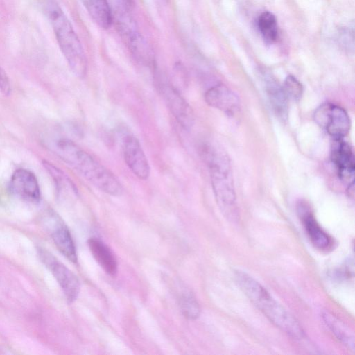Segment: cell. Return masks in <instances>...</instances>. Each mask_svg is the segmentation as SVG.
<instances>
[{
	"instance_id": "5",
	"label": "cell",
	"mask_w": 355,
	"mask_h": 355,
	"mask_svg": "<svg viewBox=\"0 0 355 355\" xmlns=\"http://www.w3.org/2000/svg\"><path fill=\"white\" fill-rule=\"evenodd\" d=\"M156 85L177 122L184 130H190L194 123L193 111L180 92L162 76H157Z\"/></svg>"
},
{
	"instance_id": "10",
	"label": "cell",
	"mask_w": 355,
	"mask_h": 355,
	"mask_svg": "<svg viewBox=\"0 0 355 355\" xmlns=\"http://www.w3.org/2000/svg\"><path fill=\"white\" fill-rule=\"evenodd\" d=\"M331 159L340 180L347 186L354 183V157L349 144L343 139H334Z\"/></svg>"
},
{
	"instance_id": "4",
	"label": "cell",
	"mask_w": 355,
	"mask_h": 355,
	"mask_svg": "<svg viewBox=\"0 0 355 355\" xmlns=\"http://www.w3.org/2000/svg\"><path fill=\"white\" fill-rule=\"evenodd\" d=\"M205 155L216 201L228 220H237L239 210L230 158L225 152L212 147L207 148Z\"/></svg>"
},
{
	"instance_id": "17",
	"label": "cell",
	"mask_w": 355,
	"mask_h": 355,
	"mask_svg": "<svg viewBox=\"0 0 355 355\" xmlns=\"http://www.w3.org/2000/svg\"><path fill=\"white\" fill-rule=\"evenodd\" d=\"M322 318L335 337L347 349L354 352V336L349 327L329 311H323Z\"/></svg>"
},
{
	"instance_id": "9",
	"label": "cell",
	"mask_w": 355,
	"mask_h": 355,
	"mask_svg": "<svg viewBox=\"0 0 355 355\" xmlns=\"http://www.w3.org/2000/svg\"><path fill=\"white\" fill-rule=\"evenodd\" d=\"M297 212L311 243L320 250L330 249L331 237L318 223L309 205L304 201H300L297 205Z\"/></svg>"
},
{
	"instance_id": "11",
	"label": "cell",
	"mask_w": 355,
	"mask_h": 355,
	"mask_svg": "<svg viewBox=\"0 0 355 355\" xmlns=\"http://www.w3.org/2000/svg\"><path fill=\"white\" fill-rule=\"evenodd\" d=\"M205 100L209 106L229 116L234 117L241 111L238 96L223 84L216 85L208 89L205 94Z\"/></svg>"
},
{
	"instance_id": "3",
	"label": "cell",
	"mask_w": 355,
	"mask_h": 355,
	"mask_svg": "<svg viewBox=\"0 0 355 355\" xmlns=\"http://www.w3.org/2000/svg\"><path fill=\"white\" fill-rule=\"evenodd\" d=\"M58 46L73 73L83 78L87 71V60L80 39L70 20L55 0H42Z\"/></svg>"
},
{
	"instance_id": "21",
	"label": "cell",
	"mask_w": 355,
	"mask_h": 355,
	"mask_svg": "<svg viewBox=\"0 0 355 355\" xmlns=\"http://www.w3.org/2000/svg\"><path fill=\"white\" fill-rule=\"evenodd\" d=\"M0 90L5 95H9L11 85L6 71L0 66Z\"/></svg>"
},
{
	"instance_id": "20",
	"label": "cell",
	"mask_w": 355,
	"mask_h": 355,
	"mask_svg": "<svg viewBox=\"0 0 355 355\" xmlns=\"http://www.w3.org/2000/svg\"><path fill=\"white\" fill-rule=\"evenodd\" d=\"M282 88L288 99L298 101L303 94V87L301 83L293 76H288L284 83Z\"/></svg>"
},
{
	"instance_id": "12",
	"label": "cell",
	"mask_w": 355,
	"mask_h": 355,
	"mask_svg": "<svg viewBox=\"0 0 355 355\" xmlns=\"http://www.w3.org/2000/svg\"><path fill=\"white\" fill-rule=\"evenodd\" d=\"M10 189L17 197L33 203L40 202L41 194L37 179L31 171L18 168L12 175Z\"/></svg>"
},
{
	"instance_id": "14",
	"label": "cell",
	"mask_w": 355,
	"mask_h": 355,
	"mask_svg": "<svg viewBox=\"0 0 355 355\" xmlns=\"http://www.w3.org/2000/svg\"><path fill=\"white\" fill-rule=\"evenodd\" d=\"M88 245L94 258L105 272L110 275H115L118 264L114 253L109 247L94 237L88 240Z\"/></svg>"
},
{
	"instance_id": "8",
	"label": "cell",
	"mask_w": 355,
	"mask_h": 355,
	"mask_svg": "<svg viewBox=\"0 0 355 355\" xmlns=\"http://www.w3.org/2000/svg\"><path fill=\"white\" fill-rule=\"evenodd\" d=\"M124 161L131 172L139 179L147 180L150 167L139 139L132 134L125 135L122 141Z\"/></svg>"
},
{
	"instance_id": "1",
	"label": "cell",
	"mask_w": 355,
	"mask_h": 355,
	"mask_svg": "<svg viewBox=\"0 0 355 355\" xmlns=\"http://www.w3.org/2000/svg\"><path fill=\"white\" fill-rule=\"evenodd\" d=\"M54 152L91 184L107 194L119 196L123 188L117 178L98 159L67 138H60Z\"/></svg>"
},
{
	"instance_id": "19",
	"label": "cell",
	"mask_w": 355,
	"mask_h": 355,
	"mask_svg": "<svg viewBox=\"0 0 355 355\" xmlns=\"http://www.w3.org/2000/svg\"><path fill=\"white\" fill-rule=\"evenodd\" d=\"M258 28L266 44L274 43L278 37V26L275 16L269 11L262 12L257 21Z\"/></svg>"
},
{
	"instance_id": "18",
	"label": "cell",
	"mask_w": 355,
	"mask_h": 355,
	"mask_svg": "<svg viewBox=\"0 0 355 355\" xmlns=\"http://www.w3.org/2000/svg\"><path fill=\"white\" fill-rule=\"evenodd\" d=\"M178 301L180 311L188 320H196L200 314L199 303L192 291L183 286L178 294Z\"/></svg>"
},
{
	"instance_id": "7",
	"label": "cell",
	"mask_w": 355,
	"mask_h": 355,
	"mask_svg": "<svg viewBox=\"0 0 355 355\" xmlns=\"http://www.w3.org/2000/svg\"><path fill=\"white\" fill-rule=\"evenodd\" d=\"M37 252L41 261L55 277L67 300L69 302L76 300L80 291V282L78 277L46 250L39 248Z\"/></svg>"
},
{
	"instance_id": "6",
	"label": "cell",
	"mask_w": 355,
	"mask_h": 355,
	"mask_svg": "<svg viewBox=\"0 0 355 355\" xmlns=\"http://www.w3.org/2000/svg\"><path fill=\"white\" fill-rule=\"evenodd\" d=\"M314 120L334 139H343L350 129L349 116L345 110L338 105L325 103L314 112Z\"/></svg>"
},
{
	"instance_id": "15",
	"label": "cell",
	"mask_w": 355,
	"mask_h": 355,
	"mask_svg": "<svg viewBox=\"0 0 355 355\" xmlns=\"http://www.w3.org/2000/svg\"><path fill=\"white\" fill-rule=\"evenodd\" d=\"M51 236L58 250L70 261L76 263V246L68 227L58 217Z\"/></svg>"
},
{
	"instance_id": "2",
	"label": "cell",
	"mask_w": 355,
	"mask_h": 355,
	"mask_svg": "<svg viewBox=\"0 0 355 355\" xmlns=\"http://www.w3.org/2000/svg\"><path fill=\"white\" fill-rule=\"evenodd\" d=\"M234 277L245 295L276 327L295 340L306 337L298 320L259 282L239 270L234 272Z\"/></svg>"
},
{
	"instance_id": "16",
	"label": "cell",
	"mask_w": 355,
	"mask_h": 355,
	"mask_svg": "<svg viewBox=\"0 0 355 355\" xmlns=\"http://www.w3.org/2000/svg\"><path fill=\"white\" fill-rule=\"evenodd\" d=\"M93 21L101 28H109L114 20L107 0H80Z\"/></svg>"
},
{
	"instance_id": "13",
	"label": "cell",
	"mask_w": 355,
	"mask_h": 355,
	"mask_svg": "<svg viewBox=\"0 0 355 355\" xmlns=\"http://www.w3.org/2000/svg\"><path fill=\"white\" fill-rule=\"evenodd\" d=\"M264 87L271 107L278 119L284 121L288 118V98L282 87L270 75H264Z\"/></svg>"
}]
</instances>
